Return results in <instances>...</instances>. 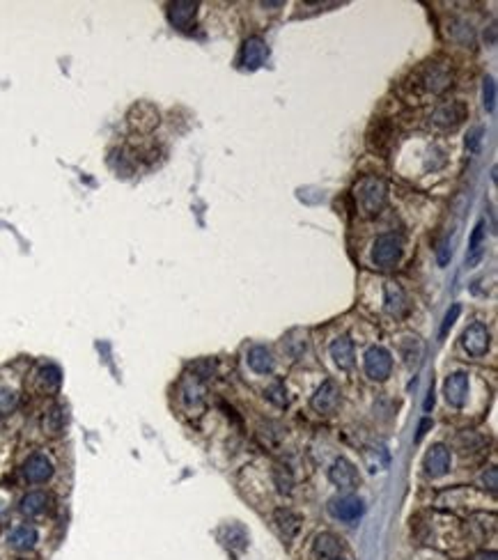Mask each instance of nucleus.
I'll list each match as a JSON object with an SVG mask.
<instances>
[{
  "mask_svg": "<svg viewBox=\"0 0 498 560\" xmlns=\"http://www.w3.org/2000/svg\"><path fill=\"white\" fill-rule=\"evenodd\" d=\"M354 197H356V207L363 218H374L384 211L388 202V186L381 177H363L354 186Z\"/></svg>",
  "mask_w": 498,
  "mask_h": 560,
  "instance_id": "nucleus-1",
  "label": "nucleus"
},
{
  "mask_svg": "<svg viewBox=\"0 0 498 560\" xmlns=\"http://www.w3.org/2000/svg\"><path fill=\"white\" fill-rule=\"evenodd\" d=\"M415 80H418V85L425 92L441 94L453 85V67L448 63L434 60V63H427L420 67L418 74H415Z\"/></svg>",
  "mask_w": 498,
  "mask_h": 560,
  "instance_id": "nucleus-2",
  "label": "nucleus"
},
{
  "mask_svg": "<svg viewBox=\"0 0 498 560\" xmlns=\"http://www.w3.org/2000/svg\"><path fill=\"white\" fill-rule=\"evenodd\" d=\"M402 252H404V239H402V235L386 232V235L377 237V241H374L372 259L377 264V269L388 271L402 259Z\"/></svg>",
  "mask_w": 498,
  "mask_h": 560,
  "instance_id": "nucleus-3",
  "label": "nucleus"
},
{
  "mask_svg": "<svg viewBox=\"0 0 498 560\" xmlns=\"http://www.w3.org/2000/svg\"><path fill=\"white\" fill-rule=\"evenodd\" d=\"M468 118V108L464 101H446V104H439L432 113V122L436 127L446 129V131H453L462 125L464 120Z\"/></svg>",
  "mask_w": 498,
  "mask_h": 560,
  "instance_id": "nucleus-4",
  "label": "nucleus"
},
{
  "mask_svg": "<svg viewBox=\"0 0 498 560\" xmlns=\"http://www.w3.org/2000/svg\"><path fill=\"white\" fill-rule=\"evenodd\" d=\"M393 370V356L384 347H370L365 354V374L372 381H384L391 377Z\"/></svg>",
  "mask_w": 498,
  "mask_h": 560,
  "instance_id": "nucleus-5",
  "label": "nucleus"
},
{
  "mask_svg": "<svg viewBox=\"0 0 498 560\" xmlns=\"http://www.w3.org/2000/svg\"><path fill=\"white\" fill-rule=\"evenodd\" d=\"M329 512L336 519H340V521H345V524H354V521H358L360 517H363V512H365V505L363 501H360L358 496H354V494H345V496H336V498H331V503H329Z\"/></svg>",
  "mask_w": 498,
  "mask_h": 560,
  "instance_id": "nucleus-6",
  "label": "nucleus"
},
{
  "mask_svg": "<svg viewBox=\"0 0 498 560\" xmlns=\"http://www.w3.org/2000/svg\"><path fill=\"white\" fill-rule=\"evenodd\" d=\"M53 462L46 457L44 453H35V455H30L28 460L23 462V466H21V473L25 477V482H30V484H44V482H49L51 477H53Z\"/></svg>",
  "mask_w": 498,
  "mask_h": 560,
  "instance_id": "nucleus-7",
  "label": "nucleus"
},
{
  "mask_svg": "<svg viewBox=\"0 0 498 560\" xmlns=\"http://www.w3.org/2000/svg\"><path fill=\"white\" fill-rule=\"evenodd\" d=\"M489 343H491L489 329L480 322L470 324L468 329L462 333V347L475 358H480L489 352Z\"/></svg>",
  "mask_w": 498,
  "mask_h": 560,
  "instance_id": "nucleus-8",
  "label": "nucleus"
},
{
  "mask_svg": "<svg viewBox=\"0 0 498 560\" xmlns=\"http://www.w3.org/2000/svg\"><path fill=\"white\" fill-rule=\"evenodd\" d=\"M450 464H453V455H450V448L443 446V443H434L427 450L425 460H422V466H425V473L429 477H443L450 471Z\"/></svg>",
  "mask_w": 498,
  "mask_h": 560,
  "instance_id": "nucleus-9",
  "label": "nucleus"
},
{
  "mask_svg": "<svg viewBox=\"0 0 498 560\" xmlns=\"http://www.w3.org/2000/svg\"><path fill=\"white\" fill-rule=\"evenodd\" d=\"M443 395L446 402L453 409H462L468 400V377L464 372H453L448 374V379L443 381Z\"/></svg>",
  "mask_w": 498,
  "mask_h": 560,
  "instance_id": "nucleus-10",
  "label": "nucleus"
},
{
  "mask_svg": "<svg viewBox=\"0 0 498 560\" xmlns=\"http://www.w3.org/2000/svg\"><path fill=\"white\" fill-rule=\"evenodd\" d=\"M329 477H331V482L336 484V487L347 489V491L356 489L360 484V475H358L356 466H354L349 460H345V457H338V460L333 462V466L329 471Z\"/></svg>",
  "mask_w": 498,
  "mask_h": 560,
  "instance_id": "nucleus-11",
  "label": "nucleus"
},
{
  "mask_svg": "<svg viewBox=\"0 0 498 560\" xmlns=\"http://www.w3.org/2000/svg\"><path fill=\"white\" fill-rule=\"evenodd\" d=\"M267 56H269V49L262 37H248L241 46V65L250 72L260 69Z\"/></svg>",
  "mask_w": 498,
  "mask_h": 560,
  "instance_id": "nucleus-12",
  "label": "nucleus"
},
{
  "mask_svg": "<svg viewBox=\"0 0 498 560\" xmlns=\"http://www.w3.org/2000/svg\"><path fill=\"white\" fill-rule=\"evenodd\" d=\"M195 14H197V3H193V0H177V3L168 5L170 23H173L175 28H180V30L191 28L193 21H195Z\"/></svg>",
  "mask_w": 498,
  "mask_h": 560,
  "instance_id": "nucleus-13",
  "label": "nucleus"
},
{
  "mask_svg": "<svg viewBox=\"0 0 498 560\" xmlns=\"http://www.w3.org/2000/svg\"><path fill=\"white\" fill-rule=\"evenodd\" d=\"M312 409H315L317 413H333L340 405V391L338 386L333 384V381H324L322 386L317 388V393L312 395L310 400Z\"/></svg>",
  "mask_w": 498,
  "mask_h": 560,
  "instance_id": "nucleus-14",
  "label": "nucleus"
},
{
  "mask_svg": "<svg viewBox=\"0 0 498 560\" xmlns=\"http://www.w3.org/2000/svg\"><path fill=\"white\" fill-rule=\"evenodd\" d=\"M129 125H131L136 131L147 133L159 125V113L149 104H136L131 111H129Z\"/></svg>",
  "mask_w": 498,
  "mask_h": 560,
  "instance_id": "nucleus-15",
  "label": "nucleus"
},
{
  "mask_svg": "<svg viewBox=\"0 0 498 560\" xmlns=\"http://www.w3.org/2000/svg\"><path fill=\"white\" fill-rule=\"evenodd\" d=\"M312 551L319 560H336L343 553V539L333 532H319L312 544Z\"/></svg>",
  "mask_w": 498,
  "mask_h": 560,
  "instance_id": "nucleus-16",
  "label": "nucleus"
},
{
  "mask_svg": "<svg viewBox=\"0 0 498 560\" xmlns=\"http://www.w3.org/2000/svg\"><path fill=\"white\" fill-rule=\"evenodd\" d=\"M274 521L276 528L281 530V535L285 537V542H292L296 537V532L301 530V517L296 512H292L290 508H278L274 512Z\"/></svg>",
  "mask_w": 498,
  "mask_h": 560,
  "instance_id": "nucleus-17",
  "label": "nucleus"
},
{
  "mask_svg": "<svg viewBox=\"0 0 498 560\" xmlns=\"http://www.w3.org/2000/svg\"><path fill=\"white\" fill-rule=\"evenodd\" d=\"M49 503L51 498L46 491H28V494L21 498V503H19V512L25 517H39L49 510Z\"/></svg>",
  "mask_w": 498,
  "mask_h": 560,
  "instance_id": "nucleus-18",
  "label": "nucleus"
},
{
  "mask_svg": "<svg viewBox=\"0 0 498 560\" xmlns=\"http://www.w3.org/2000/svg\"><path fill=\"white\" fill-rule=\"evenodd\" d=\"M391 136H393L391 125H388V122H377V125H372V129H370L367 145H370L372 152L386 156L388 149H391Z\"/></svg>",
  "mask_w": 498,
  "mask_h": 560,
  "instance_id": "nucleus-19",
  "label": "nucleus"
},
{
  "mask_svg": "<svg viewBox=\"0 0 498 560\" xmlns=\"http://www.w3.org/2000/svg\"><path fill=\"white\" fill-rule=\"evenodd\" d=\"M331 358L336 360V365L340 367V370H351L354 367V343L347 336L343 338H338V340H333V345H331Z\"/></svg>",
  "mask_w": 498,
  "mask_h": 560,
  "instance_id": "nucleus-20",
  "label": "nucleus"
},
{
  "mask_svg": "<svg viewBox=\"0 0 498 560\" xmlns=\"http://www.w3.org/2000/svg\"><path fill=\"white\" fill-rule=\"evenodd\" d=\"M386 310L391 312L393 317H404L409 312V299L400 285L395 283L386 285Z\"/></svg>",
  "mask_w": 498,
  "mask_h": 560,
  "instance_id": "nucleus-21",
  "label": "nucleus"
},
{
  "mask_svg": "<svg viewBox=\"0 0 498 560\" xmlns=\"http://www.w3.org/2000/svg\"><path fill=\"white\" fill-rule=\"evenodd\" d=\"M248 367L253 372L257 374H271L274 372V365H276V360H274V354H271L267 347H262V345H257L253 347V349L248 352Z\"/></svg>",
  "mask_w": 498,
  "mask_h": 560,
  "instance_id": "nucleus-22",
  "label": "nucleus"
},
{
  "mask_svg": "<svg viewBox=\"0 0 498 560\" xmlns=\"http://www.w3.org/2000/svg\"><path fill=\"white\" fill-rule=\"evenodd\" d=\"M37 539H39V535L32 526H19V528L10 532L8 542L12 549H17V551H30L32 546L37 544Z\"/></svg>",
  "mask_w": 498,
  "mask_h": 560,
  "instance_id": "nucleus-23",
  "label": "nucleus"
},
{
  "mask_svg": "<svg viewBox=\"0 0 498 560\" xmlns=\"http://www.w3.org/2000/svg\"><path fill=\"white\" fill-rule=\"evenodd\" d=\"M60 381H63V377H60V370L56 365H44V367H39V372H37V384L42 391L46 393H53V391H58L60 388Z\"/></svg>",
  "mask_w": 498,
  "mask_h": 560,
  "instance_id": "nucleus-24",
  "label": "nucleus"
},
{
  "mask_svg": "<svg viewBox=\"0 0 498 560\" xmlns=\"http://www.w3.org/2000/svg\"><path fill=\"white\" fill-rule=\"evenodd\" d=\"M482 237H484V223H477L468 241V257H466L468 266H475L482 259Z\"/></svg>",
  "mask_w": 498,
  "mask_h": 560,
  "instance_id": "nucleus-25",
  "label": "nucleus"
},
{
  "mask_svg": "<svg viewBox=\"0 0 498 560\" xmlns=\"http://www.w3.org/2000/svg\"><path fill=\"white\" fill-rule=\"evenodd\" d=\"M63 429H65V411H63V407L49 409V411H46V416H44V432L51 434V436H58V434H63Z\"/></svg>",
  "mask_w": 498,
  "mask_h": 560,
  "instance_id": "nucleus-26",
  "label": "nucleus"
},
{
  "mask_svg": "<svg viewBox=\"0 0 498 560\" xmlns=\"http://www.w3.org/2000/svg\"><path fill=\"white\" fill-rule=\"evenodd\" d=\"M225 532H228L225 544H228L230 549H237V551L246 549V544H248V532H246L241 524H230L228 528H225Z\"/></svg>",
  "mask_w": 498,
  "mask_h": 560,
  "instance_id": "nucleus-27",
  "label": "nucleus"
},
{
  "mask_svg": "<svg viewBox=\"0 0 498 560\" xmlns=\"http://www.w3.org/2000/svg\"><path fill=\"white\" fill-rule=\"evenodd\" d=\"M274 482L281 494L290 496L292 489H294V475H292V471L288 466H283V464H276L274 466Z\"/></svg>",
  "mask_w": 498,
  "mask_h": 560,
  "instance_id": "nucleus-28",
  "label": "nucleus"
},
{
  "mask_svg": "<svg viewBox=\"0 0 498 560\" xmlns=\"http://www.w3.org/2000/svg\"><path fill=\"white\" fill-rule=\"evenodd\" d=\"M19 402H21V395L12 388H3L0 391V416H10L19 409Z\"/></svg>",
  "mask_w": 498,
  "mask_h": 560,
  "instance_id": "nucleus-29",
  "label": "nucleus"
},
{
  "mask_svg": "<svg viewBox=\"0 0 498 560\" xmlns=\"http://www.w3.org/2000/svg\"><path fill=\"white\" fill-rule=\"evenodd\" d=\"M482 97H484V108H487V113H494L496 111V83H494V78H484Z\"/></svg>",
  "mask_w": 498,
  "mask_h": 560,
  "instance_id": "nucleus-30",
  "label": "nucleus"
},
{
  "mask_svg": "<svg viewBox=\"0 0 498 560\" xmlns=\"http://www.w3.org/2000/svg\"><path fill=\"white\" fill-rule=\"evenodd\" d=\"M267 395H269V400L274 402V405H278V407H288V391H285L283 388V384H274L267 391Z\"/></svg>",
  "mask_w": 498,
  "mask_h": 560,
  "instance_id": "nucleus-31",
  "label": "nucleus"
},
{
  "mask_svg": "<svg viewBox=\"0 0 498 560\" xmlns=\"http://www.w3.org/2000/svg\"><path fill=\"white\" fill-rule=\"evenodd\" d=\"M459 312H462V305H459V303H455L453 308L448 310V315H446V319H443V326H441V338H446V336H448V331L453 329V324L457 322Z\"/></svg>",
  "mask_w": 498,
  "mask_h": 560,
  "instance_id": "nucleus-32",
  "label": "nucleus"
},
{
  "mask_svg": "<svg viewBox=\"0 0 498 560\" xmlns=\"http://www.w3.org/2000/svg\"><path fill=\"white\" fill-rule=\"evenodd\" d=\"M482 482H484V487L489 489V494H496V489H498V469L489 466L487 471H484Z\"/></svg>",
  "mask_w": 498,
  "mask_h": 560,
  "instance_id": "nucleus-33",
  "label": "nucleus"
},
{
  "mask_svg": "<svg viewBox=\"0 0 498 560\" xmlns=\"http://www.w3.org/2000/svg\"><path fill=\"white\" fill-rule=\"evenodd\" d=\"M480 136H482V129H475V131L470 133V138L466 140V147L470 152H477V147H480Z\"/></svg>",
  "mask_w": 498,
  "mask_h": 560,
  "instance_id": "nucleus-34",
  "label": "nucleus"
},
{
  "mask_svg": "<svg viewBox=\"0 0 498 560\" xmlns=\"http://www.w3.org/2000/svg\"><path fill=\"white\" fill-rule=\"evenodd\" d=\"M429 427H432V420L425 418V420L420 422V427H418V436H415V441H422V436L427 434V429H429Z\"/></svg>",
  "mask_w": 498,
  "mask_h": 560,
  "instance_id": "nucleus-35",
  "label": "nucleus"
},
{
  "mask_svg": "<svg viewBox=\"0 0 498 560\" xmlns=\"http://www.w3.org/2000/svg\"><path fill=\"white\" fill-rule=\"evenodd\" d=\"M448 259H450L448 244H441V248H439V264H448Z\"/></svg>",
  "mask_w": 498,
  "mask_h": 560,
  "instance_id": "nucleus-36",
  "label": "nucleus"
},
{
  "mask_svg": "<svg viewBox=\"0 0 498 560\" xmlns=\"http://www.w3.org/2000/svg\"><path fill=\"white\" fill-rule=\"evenodd\" d=\"M473 560H498V556H496V551H477Z\"/></svg>",
  "mask_w": 498,
  "mask_h": 560,
  "instance_id": "nucleus-37",
  "label": "nucleus"
},
{
  "mask_svg": "<svg viewBox=\"0 0 498 560\" xmlns=\"http://www.w3.org/2000/svg\"><path fill=\"white\" fill-rule=\"evenodd\" d=\"M434 407V388H429V393H427V400H425V411H429V409Z\"/></svg>",
  "mask_w": 498,
  "mask_h": 560,
  "instance_id": "nucleus-38",
  "label": "nucleus"
},
{
  "mask_svg": "<svg viewBox=\"0 0 498 560\" xmlns=\"http://www.w3.org/2000/svg\"><path fill=\"white\" fill-rule=\"evenodd\" d=\"M336 560H345V558H336Z\"/></svg>",
  "mask_w": 498,
  "mask_h": 560,
  "instance_id": "nucleus-39",
  "label": "nucleus"
}]
</instances>
